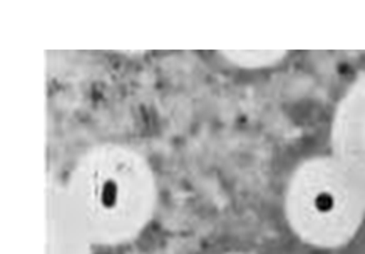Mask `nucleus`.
Returning <instances> with one entry per match:
<instances>
[{"mask_svg":"<svg viewBox=\"0 0 365 254\" xmlns=\"http://www.w3.org/2000/svg\"><path fill=\"white\" fill-rule=\"evenodd\" d=\"M230 254H242V253H230Z\"/></svg>","mask_w":365,"mask_h":254,"instance_id":"obj_2","label":"nucleus"},{"mask_svg":"<svg viewBox=\"0 0 365 254\" xmlns=\"http://www.w3.org/2000/svg\"><path fill=\"white\" fill-rule=\"evenodd\" d=\"M365 201L333 157L303 163L284 194V217L308 247L337 250L349 245L362 223Z\"/></svg>","mask_w":365,"mask_h":254,"instance_id":"obj_1","label":"nucleus"}]
</instances>
